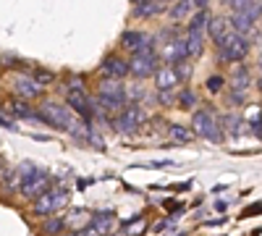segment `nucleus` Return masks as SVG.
<instances>
[{
	"label": "nucleus",
	"mask_w": 262,
	"mask_h": 236,
	"mask_svg": "<svg viewBox=\"0 0 262 236\" xmlns=\"http://www.w3.org/2000/svg\"><path fill=\"white\" fill-rule=\"evenodd\" d=\"M97 102L102 105L105 111H118V108H123V100H113V97H97Z\"/></svg>",
	"instance_id": "24"
},
{
	"label": "nucleus",
	"mask_w": 262,
	"mask_h": 236,
	"mask_svg": "<svg viewBox=\"0 0 262 236\" xmlns=\"http://www.w3.org/2000/svg\"><path fill=\"white\" fill-rule=\"evenodd\" d=\"M160 11H163V6L158 3V0H147V3L137 6V16H139V18H147V16H155V13H160Z\"/></svg>",
	"instance_id": "19"
},
{
	"label": "nucleus",
	"mask_w": 262,
	"mask_h": 236,
	"mask_svg": "<svg viewBox=\"0 0 262 236\" xmlns=\"http://www.w3.org/2000/svg\"><path fill=\"white\" fill-rule=\"evenodd\" d=\"M207 3H210V0H191V6H194V8H202V11H205Z\"/></svg>",
	"instance_id": "32"
},
{
	"label": "nucleus",
	"mask_w": 262,
	"mask_h": 236,
	"mask_svg": "<svg viewBox=\"0 0 262 236\" xmlns=\"http://www.w3.org/2000/svg\"><path fill=\"white\" fill-rule=\"evenodd\" d=\"M252 3H257V0H228V6H231L233 11H244V8H249Z\"/></svg>",
	"instance_id": "29"
},
{
	"label": "nucleus",
	"mask_w": 262,
	"mask_h": 236,
	"mask_svg": "<svg viewBox=\"0 0 262 236\" xmlns=\"http://www.w3.org/2000/svg\"><path fill=\"white\" fill-rule=\"evenodd\" d=\"M179 102L184 105V108H191V105H194V92H189V90L179 92Z\"/></svg>",
	"instance_id": "28"
},
{
	"label": "nucleus",
	"mask_w": 262,
	"mask_h": 236,
	"mask_svg": "<svg viewBox=\"0 0 262 236\" xmlns=\"http://www.w3.org/2000/svg\"><path fill=\"white\" fill-rule=\"evenodd\" d=\"M37 84H39V87H42V84H50L53 81V74L50 71H37V79H34Z\"/></svg>",
	"instance_id": "30"
},
{
	"label": "nucleus",
	"mask_w": 262,
	"mask_h": 236,
	"mask_svg": "<svg viewBox=\"0 0 262 236\" xmlns=\"http://www.w3.org/2000/svg\"><path fill=\"white\" fill-rule=\"evenodd\" d=\"M249 50V39H244V34H236V32H228L217 39V58L226 60V63H236L242 60Z\"/></svg>",
	"instance_id": "1"
},
{
	"label": "nucleus",
	"mask_w": 262,
	"mask_h": 236,
	"mask_svg": "<svg viewBox=\"0 0 262 236\" xmlns=\"http://www.w3.org/2000/svg\"><path fill=\"white\" fill-rule=\"evenodd\" d=\"M191 123H194V132L200 134V137H205V139H210V142H221V139H223V132H221V126L215 123L212 113H207V111H196Z\"/></svg>",
	"instance_id": "4"
},
{
	"label": "nucleus",
	"mask_w": 262,
	"mask_h": 236,
	"mask_svg": "<svg viewBox=\"0 0 262 236\" xmlns=\"http://www.w3.org/2000/svg\"><path fill=\"white\" fill-rule=\"evenodd\" d=\"M184 45H186V55H189V58H196V55L202 53V48H205L202 32H200V29H189V37L184 39Z\"/></svg>",
	"instance_id": "13"
},
{
	"label": "nucleus",
	"mask_w": 262,
	"mask_h": 236,
	"mask_svg": "<svg viewBox=\"0 0 262 236\" xmlns=\"http://www.w3.org/2000/svg\"><path fill=\"white\" fill-rule=\"evenodd\" d=\"M207 21H210L207 11H200V13H194V16H191V21H189V29H200V32H205Z\"/></svg>",
	"instance_id": "21"
},
{
	"label": "nucleus",
	"mask_w": 262,
	"mask_h": 236,
	"mask_svg": "<svg viewBox=\"0 0 262 236\" xmlns=\"http://www.w3.org/2000/svg\"><path fill=\"white\" fill-rule=\"evenodd\" d=\"M60 228H63V221H60V218H55V221H48V223H45V233H48V236L60 233Z\"/></svg>",
	"instance_id": "27"
},
{
	"label": "nucleus",
	"mask_w": 262,
	"mask_h": 236,
	"mask_svg": "<svg viewBox=\"0 0 262 236\" xmlns=\"http://www.w3.org/2000/svg\"><path fill=\"white\" fill-rule=\"evenodd\" d=\"M207 29H210L212 39L217 42L223 34H228V21H226V18H210V21H207Z\"/></svg>",
	"instance_id": "17"
},
{
	"label": "nucleus",
	"mask_w": 262,
	"mask_h": 236,
	"mask_svg": "<svg viewBox=\"0 0 262 236\" xmlns=\"http://www.w3.org/2000/svg\"><path fill=\"white\" fill-rule=\"evenodd\" d=\"M247 81H249L247 69H236V81H233V84H236V92H238V90L244 92V90H247Z\"/></svg>",
	"instance_id": "25"
},
{
	"label": "nucleus",
	"mask_w": 262,
	"mask_h": 236,
	"mask_svg": "<svg viewBox=\"0 0 262 236\" xmlns=\"http://www.w3.org/2000/svg\"><path fill=\"white\" fill-rule=\"evenodd\" d=\"M18 174H21V184H24V181H29V179H34V176L39 174V168H37L34 163H21Z\"/></svg>",
	"instance_id": "23"
},
{
	"label": "nucleus",
	"mask_w": 262,
	"mask_h": 236,
	"mask_svg": "<svg viewBox=\"0 0 262 236\" xmlns=\"http://www.w3.org/2000/svg\"><path fill=\"white\" fill-rule=\"evenodd\" d=\"M100 95L102 97H113V100H123V84L118 79H107L100 84Z\"/></svg>",
	"instance_id": "15"
},
{
	"label": "nucleus",
	"mask_w": 262,
	"mask_h": 236,
	"mask_svg": "<svg viewBox=\"0 0 262 236\" xmlns=\"http://www.w3.org/2000/svg\"><path fill=\"white\" fill-rule=\"evenodd\" d=\"M102 74H105L107 79H123V76L128 74V63L111 55V58L102 60Z\"/></svg>",
	"instance_id": "10"
},
{
	"label": "nucleus",
	"mask_w": 262,
	"mask_h": 236,
	"mask_svg": "<svg viewBox=\"0 0 262 236\" xmlns=\"http://www.w3.org/2000/svg\"><path fill=\"white\" fill-rule=\"evenodd\" d=\"M259 16H262V6H259V0H257V3H252L249 8L236 11V13H233L231 27L236 29V34H244V32H249V29L254 27V21H257Z\"/></svg>",
	"instance_id": "6"
},
{
	"label": "nucleus",
	"mask_w": 262,
	"mask_h": 236,
	"mask_svg": "<svg viewBox=\"0 0 262 236\" xmlns=\"http://www.w3.org/2000/svg\"><path fill=\"white\" fill-rule=\"evenodd\" d=\"M16 92L21 95V97H39V92H42V87L37 81H32V79H18L16 81Z\"/></svg>",
	"instance_id": "16"
},
{
	"label": "nucleus",
	"mask_w": 262,
	"mask_h": 236,
	"mask_svg": "<svg viewBox=\"0 0 262 236\" xmlns=\"http://www.w3.org/2000/svg\"><path fill=\"white\" fill-rule=\"evenodd\" d=\"M111 221H113V210H100V212H95L92 228L95 231H107L111 228Z\"/></svg>",
	"instance_id": "18"
},
{
	"label": "nucleus",
	"mask_w": 262,
	"mask_h": 236,
	"mask_svg": "<svg viewBox=\"0 0 262 236\" xmlns=\"http://www.w3.org/2000/svg\"><path fill=\"white\" fill-rule=\"evenodd\" d=\"M39 118L45 121V123H50V126H55V128H63V132H69L71 123L76 121V118L69 116V111L60 108V105H55V102H42Z\"/></svg>",
	"instance_id": "3"
},
{
	"label": "nucleus",
	"mask_w": 262,
	"mask_h": 236,
	"mask_svg": "<svg viewBox=\"0 0 262 236\" xmlns=\"http://www.w3.org/2000/svg\"><path fill=\"white\" fill-rule=\"evenodd\" d=\"M155 66H158V58H155L152 50L134 53V58H131V63H128V74H134L137 79H147L149 74H155Z\"/></svg>",
	"instance_id": "5"
},
{
	"label": "nucleus",
	"mask_w": 262,
	"mask_h": 236,
	"mask_svg": "<svg viewBox=\"0 0 262 236\" xmlns=\"http://www.w3.org/2000/svg\"><path fill=\"white\" fill-rule=\"evenodd\" d=\"M139 123H142V111L139 108H134V105H128V108H123V113L116 118V128L121 134H131V132H137L139 128Z\"/></svg>",
	"instance_id": "7"
},
{
	"label": "nucleus",
	"mask_w": 262,
	"mask_h": 236,
	"mask_svg": "<svg viewBox=\"0 0 262 236\" xmlns=\"http://www.w3.org/2000/svg\"><path fill=\"white\" fill-rule=\"evenodd\" d=\"M121 42H123V48L131 50V53H147V50H152V37L144 34V32H123Z\"/></svg>",
	"instance_id": "8"
},
{
	"label": "nucleus",
	"mask_w": 262,
	"mask_h": 236,
	"mask_svg": "<svg viewBox=\"0 0 262 236\" xmlns=\"http://www.w3.org/2000/svg\"><path fill=\"white\" fill-rule=\"evenodd\" d=\"M170 137H173V139H179V142H184V144H189L194 134L189 132V128H184V126H176V123H173V126H170Z\"/></svg>",
	"instance_id": "22"
},
{
	"label": "nucleus",
	"mask_w": 262,
	"mask_h": 236,
	"mask_svg": "<svg viewBox=\"0 0 262 236\" xmlns=\"http://www.w3.org/2000/svg\"><path fill=\"white\" fill-rule=\"evenodd\" d=\"M223 87H226V79H223V76H210V79H207V90H210V92H221Z\"/></svg>",
	"instance_id": "26"
},
{
	"label": "nucleus",
	"mask_w": 262,
	"mask_h": 236,
	"mask_svg": "<svg viewBox=\"0 0 262 236\" xmlns=\"http://www.w3.org/2000/svg\"><path fill=\"white\" fill-rule=\"evenodd\" d=\"M69 102H71V108L76 113H81L84 118H90L92 116V108H90V102H86V95L81 90H71L69 92Z\"/></svg>",
	"instance_id": "12"
},
{
	"label": "nucleus",
	"mask_w": 262,
	"mask_h": 236,
	"mask_svg": "<svg viewBox=\"0 0 262 236\" xmlns=\"http://www.w3.org/2000/svg\"><path fill=\"white\" fill-rule=\"evenodd\" d=\"M186 58H189V55H186L184 39H170L168 48H165V60H170V63H184Z\"/></svg>",
	"instance_id": "11"
},
{
	"label": "nucleus",
	"mask_w": 262,
	"mask_h": 236,
	"mask_svg": "<svg viewBox=\"0 0 262 236\" xmlns=\"http://www.w3.org/2000/svg\"><path fill=\"white\" fill-rule=\"evenodd\" d=\"M0 126H3V128H11V132H13V128H16V121H13V118H6V116H0Z\"/></svg>",
	"instance_id": "31"
},
{
	"label": "nucleus",
	"mask_w": 262,
	"mask_h": 236,
	"mask_svg": "<svg viewBox=\"0 0 262 236\" xmlns=\"http://www.w3.org/2000/svg\"><path fill=\"white\" fill-rule=\"evenodd\" d=\"M50 189V176L45 174V170H39V174L34 176V179H29V181H24L21 184V195L24 197H39V195H45V191Z\"/></svg>",
	"instance_id": "9"
},
{
	"label": "nucleus",
	"mask_w": 262,
	"mask_h": 236,
	"mask_svg": "<svg viewBox=\"0 0 262 236\" xmlns=\"http://www.w3.org/2000/svg\"><path fill=\"white\" fill-rule=\"evenodd\" d=\"M155 84H158V90H160V92H170V90L179 84V74L173 71V69H160Z\"/></svg>",
	"instance_id": "14"
},
{
	"label": "nucleus",
	"mask_w": 262,
	"mask_h": 236,
	"mask_svg": "<svg viewBox=\"0 0 262 236\" xmlns=\"http://www.w3.org/2000/svg\"><path fill=\"white\" fill-rule=\"evenodd\" d=\"M66 202H69V191L66 189H48L45 195H39L34 200V212L37 216H50V212L60 210Z\"/></svg>",
	"instance_id": "2"
},
{
	"label": "nucleus",
	"mask_w": 262,
	"mask_h": 236,
	"mask_svg": "<svg viewBox=\"0 0 262 236\" xmlns=\"http://www.w3.org/2000/svg\"><path fill=\"white\" fill-rule=\"evenodd\" d=\"M191 11H194L191 0H179V3L170 8V16H173V18H186V16H189Z\"/></svg>",
	"instance_id": "20"
}]
</instances>
